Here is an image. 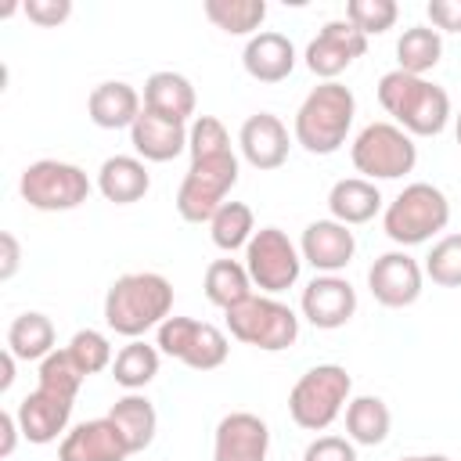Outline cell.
<instances>
[{
	"label": "cell",
	"instance_id": "cell-23",
	"mask_svg": "<svg viewBox=\"0 0 461 461\" xmlns=\"http://www.w3.org/2000/svg\"><path fill=\"white\" fill-rule=\"evenodd\" d=\"M144 108L169 122H187L194 115V86L180 72H151L144 83Z\"/></svg>",
	"mask_w": 461,
	"mask_h": 461
},
{
	"label": "cell",
	"instance_id": "cell-28",
	"mask_svg": "<svg viewBox=\"0 0 461 461\" xmlns=\"http://www.w3.org/2000/svg\"><path fill=\"white\" fill-rule=\"evenodd\" d=\"M7 349L18 357V360H43L47 353H54V324L47 313H18L7 328Z\"/></svg>",
	"mask_w": 461,
	"mask_h": 461
},
{
	"label": "cell",
	"instance_id": "cell-32",
	"mask_svg": "<svg viewBox=\"0 0 461 461\" xmlns=\"http://www.w3.org/2000/svg\"><path fill=\"white\" fill-rule=\"evenodd\" d=\"M205 18L230 36H249L263 25L267 0H205Z\"/></svg>",
	"mask_w": 461,
	"mask_h": 461
},
{
	"label": "cell",
	"instance_id": "cell-2",
	"mask_svg": "<svg viewBox=\"0 0 461 461\" xmlns=\"http://www.w3.org/2000/svg\"><path fill=\"white\" fill-rule=\"evenodd\" d=\"M378 104L411 137H436V133H443V126L450 119L447 90L429 83L425 76H411L400 68H393L378 79Z\"/></svg>",
	"mask_w": 461,
	"mask_h": 461
},
{
	"label": "cell",
	"instance_id": "cell-37",
	"mask_svg": "<svg viewBox=\"0 0 461 461\" xmlns=\"http://www.w3.org/2000/svg\"><path fill=\"white\" fill-rule=\"evenodd\" d=\"M187 151L191 158H212V155H227L230 151V133L216 115H198L187 126Z\"/></svg>",
	"mask_w": 461,
	"mask_h": 461
},
{
	"label": "cell",
	"instance_id": "cell-27",
	"mask_svg": "<svg viewBox=\"0 0 461 461\" xmlns=\"http://www.w3.org/2000/svg\"><path fill=\"white\" fill-rule=\"evenodd\" d=\"M202 288H205V299L227 313L230 306H238L252 295V277H249L245 263H238V259H212L205 267Z\"/></svg>",
	"mask_w": 461,
	"mask_h": 461
},
{
	"label": "cell",
	"instance_id": "cell-30",
	"mask_svg": "<svg viewBox=\"0 0 461 461\" xmlns=\"http://www.w3.org/2000/svg\"><path fill=\"white\" fill-rule=\"evenodd\" d=\"M443 58V40L436 29L429 25H411L403 29V36L396 40V68L411 72V76H425L429 68H436Z\"/></svg>",
	"mask_w": 461,
	"mask_h": 461
},
{
	"label": "cell",
	"instance_id": "cell-10",
	"mask_svg": "<svg viewBox=\"0 0 461 461\" xmlns=\"http://www.w3.org/2000/svg\"><path fill=\"white\" fill-rule=\"evenodd\" d=\"M158 353L187 364L191 371H212L227 360L230 342L216 324L194 321V317H166L158 324V339H155Z\"/></svg>",
	"mask_w": 461,
	"mask_h": 461
},
{
	"label": "cell",
	"instance_id": "cell-14",
	"mask_svg": "<svg viewBox=\"0 0 461 461\" xmlns=\"http://www.w3.org/2000/svg\"><path fill=\"white\" fill-rule=\"evenodd\" d=\"M270 454V429L259 414L230 411L220 418L212 436V461H267Z\"/></svg>",
	"mask_w": 461,
	"mask_h": 461
},
{
	"label": "cell",
	"instance_id": "cell-24",
	"mask_svg": "<svg viewBox=\"0 0 461 461\" xmlns=\"http://www.w3.org/2000/svg\"><path fill=\"white\" fill-rule=\"evenodd\" d=\"M151 187V176H148V166L133 155H112L101 162L97 169V191L115 202V205H133L148 194Z\"/></svg>",
	"mask_w": 461,
	"mask_h": 461
},
{
	"label": "cell",
	"instance_id": "cell-8",
	"mask_svg": "<svg viewBox=\"0 0 461 461\" xmlns=\"http://www.w3.org/2000/svg\"><path fill=\"white\" fill-rule=\"evenodd\" d=\"M349 158L357 166V173H364V180H396L403 173L414 169L418 162V148L411 140L407 130H400L396 122H371L357 133Z\"/></svg>",
	"mask_w": 461,
	"mask_h": 461
},
{
	"label": "cell",
	"instance_id": "cell-16",
	"mask_svg": "<svg viewBox=\"0 0 461 461\" xmlns=\"http://www.w3.org/2000/svg\"><path fill=\"white\" fill-rule=\"evenodd\" d=\"M126 457L130 447L108 414L94 421H79L76 429L65 432L58 447V461H126Z\"/></svg>",
	"mask_w": 461,
	"mask_h": 461
},
{
	"label": "cell",
	"instance_id": "cell-12",
	"mask_svg": "<svg viewBox=\"0 0 461 461\" xmlns=\"http://www.w3.org/2000/svg\"><path fill=\"white\" fill-rule=\"evenodd\" d=\"M367 50V36L346 22V18H335V22H324L321 32L310 40L306 47V68L313 76H321L324 83H335L339 72H346L357 58H364Z\"/></svg>",
	"mask_w": 461,
	"mask_h": 461
},
{
	"label": "cell",
	"instance_id": "cell-7",
	"mask_svg": "<svg viewBox=\"0 0 461 461\" xmlns=\"http://www.w3.org/2000/svg\"><path fill=\"white\" fill-rule=\"evenodd\" d=\"M227 331L245 346L277 353L299 339V317L274 295H249L245 303L227 310Z\"/></svg>",
	"mask_w": 461,
	"mask_h": 461
},
{
	"label": "cell",
	"instance_id": "cell-35",
	"mask_svg": "<svg viewBox=\"0 0 461 461\" xmlns=\"http://www.w3.org/2000/svg\"><path fill=\"white\" fill-rule=\"evenodd\" d=\"M425 274L439 288H461V234H447L432 245L425 259Z\"/></svg>",
	"mask_w": 461,
	"mask_h": 461
},
{
	"label": "cell",
	"instance_id": "cell-21",
	"mask_svg": "<svg viewBox=\"0 0 461 461\" xmlns=\"http://www.w3.org/2000/svg\"><path fill=\"white\" fill-rule=\"evenodd\" d=\"M241 65L259 83H281L295 68V47L281 32H256L241 50Z\"/></svg>",
	"mask_w": 461,
	"mask_h": 461
},
{
	"label": "cell",
	"instance_id": "cell-34",
	"mask_svg": "<svg viewBox=\"0 0 461 461\" xmlns=\"http://www.w3.org/2000/svg\"><path fill=\"white\" fill-rule=\"evenodd\" d=\"M36 378H40V389L58 393V396H65V400H76V393H79V385H83L86 375L79 371V364L72 360L68 349H54V353H47V357L40 360Z\"/></svg>",
	"mask_w": 461,
	"mask_h": 461
},
{
	"label": "cell",
	"instance_id": "cell-5",
	"mask_svg": "<svg viewBox=\"0 0 461 461\" xmlns=\"http://www.w3.org/2000/svg\"><path fill=\"white\" fill-rule=\"evenodd\" d=\"M450 223V202L447 194L436 187V184H407L389 205H385V216H382V227L385 234L411 249V245H421L429 241L432 234H439L443 227Z\"/></svg>",
	"mask_w": 461,
	"mask_h": 461
},
{
	"label": "cell",
	"instance_id": "cell-9",
	"mask_svg": "<svg viewBox=\"0 0 461 461\" xmlns=\"http://www.w3.org/2000/svg\"><path fill=\"white\" fill-rule=\"evenodd\" d=\"M18 191L40 212H68V209H79L90 198V180L72 162L40 158V162L22 169Z\"/></svg>",
	"mask_w": 461,
	"mask_h": 461
},
{
	"label": "cell",
	"instance_id": "cell-38",
	"mask_svg": "<svg viewBox=\"0 0 461 461\" xmlns=\"http://www.w3.org/2000/svg\"><path fill=\"white\" fill-rule=\"evenodd\" d=\"M65 349L72 353V360L79 364V371H83L86 378L97 375V371H104V367H112V346H108V339H104L101 331H94V328L76 331Z\"/></svg>",
	"mask_w": 461,
	"mask_h": 461
},
{
	"label": "cell",
	"instance_id": "cell-29",
	"mask_svg": "<svg viewBox=\"0 0 461 461\" xmlns=\"http://www.w3.org/2000/svg\"><path fill=\"white\" fill-rule=\"evenodd\" d=\"M389 425H393V414H389L385 400H378V396H357V400L346 403V432H349L353 443L378 447V443H385Z\"/></svg>",
	"mask_w": 461,
	"mask_h": 461
},
{
	"label": "cell",
	"instance_id": "cell-20",
	"mask_svg": "<svg viewBox=\"0 0 461 461\" xmlns=\"http://www.w3.org/2000/svg\"><path fill=\"white\" fill-rule=\"evenodd\" d=\"M130 144L144 162H169L180 151H187V126L169 122L162 115H151L148 108L130 126Z\"/></svg>",
	"mask_w": 461,
	"mask_h": 461
},
{
	"label": "cell",
	"instance_id": "cell-6",
	"mask_svg": "<svg viewBox=\"0 0 461 461\" xmlns=\"http://www.w3.org/2000/svg\"><path fill=\"white\" fill-rule=\"evenodd\" d=\"M238 184V155H212V158H191L180 191H176V212L187 223H209L216 209L227 202L230 187Z\"/></svg>",
	"mask_w": 461,
	"mask_h": 461
},
{
	"label": "cell",
	"instance_id": "cell-31",
	"mask_svg": "<svg viewBox=\"0 0 461 461\" xmlns=\"http://www.w3.org/2000/svg\"><path fill=\"white\" fill-rule=\"evenodd\" d=\"M155 375H158V346H148L140 339H133L130 346H122L115 353V360H112V378L122 389H130V393L144 389Z\"/></svg>",
	"mask_w": 461,
	"mask_h": 461
},
{
	"label": "cell",
	"instance_id": "cell-33",
	"mask_svg": "<svg viewBox=\"0 0 461 461\" xmlns=\"http://www.w3.org/2000/svg\"><path fill=\"white\" fill-rule=\"evenodd\" d=\"M209 234H212V245L223 249V252H234V249H245L256 234V220H252V209L245 202H223L216 209V216L209 220Z\"/></svg>",
	"mask_w": 461,
	"mask_h": 461
},
{
	"label": "cell",
	"instance_id": "cell-15",
	"mask_svg": "<svg viewBox=\"0 0 461 461\" xmlns=\"http://www.w3.org/2000/svg\"><path fill=\"white\" fill-rule=\"evenodd\" d=\"M303 317L321 328V331H335L342 324H349V317L357 313V292L346 277L339 274H321L303 288Z\"/></svg>",
	"mask_w": 461,
	"mask_h": 461
},
{
	"label": "cell",
	"instance_id": "cell-11",
	"mask_svg": "<svg viewBox=\"0 0 461 461\" xmlns=\"http://www.w3.org/2000/svg\"><path fill=\"white\" fill-rule=\"evenodd\" d=\"M245 270L263 295H277L299 281L303 252L288 241L281 227H259L245 245Z\"/></svg>",
	"mask_w": 461,
	"mask_h": 461
},
{
	"label": "cell",
	"instance_id": "cell-4",
	"mask_svg": "<svg viewBox=\"0 0 461 461\" xmlns=\"http://www.w3.org/2000/svg\"><path fill=\"white\" fill-rule=\"evenodd\" d=\"M349 389H353V378L342 364H317L292 385L288 414L299 429L324 432L349 403Z\"/></svg>",
	"mask_w": 461,
	"mask_h": 461
},
{
	"label": "cell",
	"instance_id": "cell-42",
	"mask_svg": "<svg viewBox=\"0 0 461 461\" xmlns=\"http://www.w3.org/2000/svg\"><path fill=\"white\" fill-rule=\"evenodd\" d=\"M0 249H4V256H0V281H11L14 270H18V259H22L18 238H14L11 230H4V234H0Z\"/></svg>",
	"mask_w": 461,
	"mask_h": 461
},
{
	"label": "cell",
	"instance_id": "cell-1",
	"mask_svg": "<svg viewBox=\"0 0 461 461\" xmlns=\"http://www.w3.org/2000/svg\"><path fill=\"white\" fill-rule=\"evenodd\" d=\"M169 310H173V285L151 270L115 277L104 295V324L126 339H140L148 328H158L169 317Z\"/></svg>",
	"mask_w": 461,
	"mask_h": 461
},
{
	"label": "cell",
	"instance_id": "cell-36",
	"mask_svg": "<svg viewBox=\"0 0 461 461\" xmlns=\"http://www.w3.org/2000/svg\"><path fill=\"white\" fill-rule=\"evenodd\" d=\"M396 0H349L346 4V22H353L364 36H378L389 32L396 25Z\"/></svg>",
	"mask_w": 461,
	"mask_h": 461
},
{
	"label": "cell",
	"instance_id": "cell-19",
	"mask_svg": "<svg viewBox=\"0 0 461 461\" xmlns=\"http://www.w3.org/2000/svg\"><path fill=\"white\" fill-rule=\"evenodd\" d=\"M238 144H241V155L252 169H277L285 166L288 158V130L285 122L274 115V112H256L241 122V133H238Z\"/></svg>",
	"mask_w": 461,
	"mask_h": 461
},
{
	"label": "cell",
	"instance_id": "cell-17",
	"mask_svg": "<svg viewBox=\"0 0 461 461\" xmlns=\"http://www.w3.org/2000/svg\"><path fill=\"white\" fill-rule=\"evenodd\" d=\"M299 252H303V263H310L313 270L321 274H339L342 267H349L353 252H357V238L346 223L339 220H313L306 230H303V241H299Z\"/></svg>",
	"mask_w": 461,
	"mask_h": 461
},
{
	"label": "cell",
	"instance_id": "cell-45",
	"mask_svg": "<svg viewBox=\"0 0 461 461\" xmlns=\"http://www.w3.org/2000/svg\"><path fill=\"white\" fill-rule=\"evenodd\" d=\"M400 461H450L447 454H411V457H400Z\"/></svg>",
	"mask_w": 461,
	"mask_h": 461
},
{
	"label": "cell",
	"instance_id": "cell-13",
	"mask_svg": "<svg viewBox=\"0 0 461 461\" xmlns=\"http://www.w3.org/2000/svg\"><path fill=\"white\" fill-rule=\"evenodd\" d=\"M421 267H418V259L414 256H407V252H385V256H378L375 263H371V270H367V288H371V295L382 303V306H389V310H403V306H411V303H418V295H421Z\"/></svg>",
	"mask_w": 461,
	"mask_h": 461
},
{
	"label": "cell",
	"instance_id": "cell-25",
	"mask_svg": "<svg viewBox=\"0 0 461 461\" xmlns=\"http://www.w3.org/2000/svg\"><path fill=\"white\" fill-rule=\"evenodd\" d=\"M328 209H331V220L353 227V223H367L375 220V212L382 209V194L371 180L364 176H346V180H335L331 191H328Z\"/></svg>",
	"mask_w": 461,
	"mask_h": 461
},
{
	"label": "cell",
	"instance_id": "cell-43",
	"mask_svg": "<svg viewBox=\"0 0 461 461\" xmlns=\"http://www.w3.org/2000/svg\"><path fill=\"white\" fill-rule=\"evenodd\" d=\"M18 418L11 411H0V457H11L14 454V443H18Z\"/></svg>",
	"mask_w": 461,
	"mask_h": 461
},
{
	"label": "cell",
	"instance_id": "cell-39",
	"mask_svg": "<svg viewBox=\"0 0 461 461\" xmlns=\"http://www.w3.org/2000/svg\"><path fill=\"white\" fill-rule=\"evenodd\" d=\"M303 461H357V450H353V439H342V436H317V439L303 450Z\"/></svg>",
	"mask_w": 461,
	"mask_h": 461
},
{
	"label": "cell",
	"instance_id": "cell-46",
	"mask_svg": "<svg viewBox=\"0 0 461 461\" xmlns=\"http://www.w3.org/2000/svg\"><path fill=\"white\" fill-rule=\"evenodd\" d=\"M454 133H457V144H461V112H457V119H454Z\"/></svg>",
	"mask_w": 461,
	"mask_h": 461
},
{
	"label": "cell",
	"instance_id": "cell-40",
	"mask_svg": "<svg viewBox=\"0 0 461 461\" xmlns=\"http://www.w3.org/2000/svg\"><path fill=\"white\" fill-rule=\"evenodd\" d=\"M25 18L36 22V25H61L68 14H72V0H25L22 4Z\"/></svg>",
	"mask_w": 461,
	"mask_h": 461
},
{
	"label": "cell",
	"instance_id": "cell-41",
	"mask_svg": "<svg viewBox=\"0 0 461 461\" xmlns=\"http://www.w3.org/2000/svg\"><path fill=\"white\" fill-rule=\"evenodd\" d=\"M425 14L436 25V32H461V0H429Z\"/></svg>",
	"mask_w": 461,
	"mask_h": 461
},
{
	"label": "cell",
	"instance_id": "cell-44",
	"mask_svg": "<svg viewBox=\"0 0 461 461\" xmlns=\"http://www.w3.org/2000/svg\"><path fill=\"white\" fill-rule=\"evenodd\" d=\"M14 360H18V357H14L11 349L0 353V393H7L11 382H14Z\"/></svg>",
	"mask_w": 461,
	"mask_h": 461
},
{
	"label": "cell",
	"instance_id": "cell-18",
	"mask_svg": "<svg viewBox=\"0 0 461 461\" xmlns=\"http://www.w3.org/2000/svg\"><path fill=\"white\" fill-rule=\"evenodd\" d=\"M18 429L29 443L43 447V443H54L65 429H68V418H72V400L58 396V393H47V389H32L29 396H22L18 411Z\"/></svg>",
	"mask_w": 461,
	"mask_h": 461
},
{
	"label": "cell",
	"instance_id": "cell-3",
	"mask_svg": "<svg viewBox=\"0 0 461 461\" xmlns=\"http://www.w3.org/2000/svg\"><path fill=\"white\" fill-rule=\"evenodd\" d=\"M357 115V97L342 83H321L295 112V140L310 155H335Z\"/></svg>",
	"mask_w": 461,
	"mask_h": 461
},
{
	"label": "cell",
	"instance_id": "cell-22",
	"mask_svg": "<svg viewBox=\"0 0 461 461\" xmlns=\"http://www.w3.org/2000/svg\"><path fill=\"white\" fill-rule=\"evenodd\" d=\"M140 94L122 83V79H108V83H97L86 97V115L94 126L101 130H122V126H133L137 115H140Z\"/></svg>",
	"mask_w": 461,
	"mask_h": 461
},
{
	"label": "cell",
	"instance_id": "cell-26",
	"mask_svg": "<svg viewBox=\"0 0 461 461\" xmlns=\"http://www.w3.org/2000/svg\"><path fill=\"white\" fill-rule=\"evenodd\" d=\"M108 418H112V421H115V429L122 432V439H126L130 454H140V450H148V447H151L155 429H158V414H155V407H151V400H148V396H140V393H126L122 400H115V403H112Z\"/></svg>",
	"mask_w": 461,
	"mask_h": 461
}]
</instances>
